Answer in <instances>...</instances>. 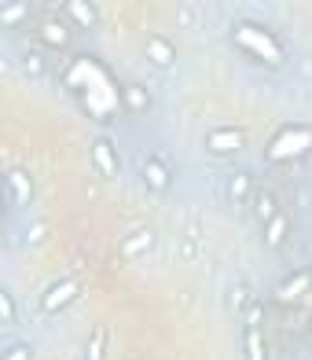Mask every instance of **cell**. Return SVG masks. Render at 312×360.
I'll return each mask as SVG.
<instances>
[{"instance_id": "cell-23", "label": "cell", "mask_w": 312, "mask_h": 360, "mask_svg": "<svg viewBox=\"0 0 312 360\" xmlns=\"http://www.w3.org/2000/svg\"><path fill=\"white\" fill-rule=\"evenodd\" d=\"M246 298H250V294H246V287H235L232 294H228V302H232L235 309H242V305H246Z\"/></svg>"}, {"instance_id": "cell-17", "label": "cell", "mask_w": 312, "mask_h": 360, "mask_svg": "<svg viewBox=\"0 0 312 360\" xmlns=\"http://www.w3.org/2000/svg\"><path fill=\"white\" fill-rule=\"evenodd\" d=\"M22 19H30V4H4L0 8V26H19Z\"/></svg>"}, {"instance_id": "cell-2", "label": "cell", "mask_w": 312, "mask_h": 360, "mask_svg": "<svg viewBox=\"0 0 312 360\" xmlns=\"http://www.w3.org/2000/svg\"><path fill=\"white\" fill-rule=\"evenodd\" d=\"M312 147V129L308 125H290L283 129L272 143H268V158H294V155H305Z\"/></svg>"}, {"instance_id": "cell-5", "label": "cell", "mask_w": 312, "mask_h": 360, "mask_svg": "<svg viewBox=\"0 0 312 360\" xmlns=\"http://www.w3.org/2000/svg\"><path fill=\"white\" fill-rule=\"evenodd\" d=\"M92 162L103 176H118V155H114V143L107 136H100L92 143Z\"/></svg>"}, {"instance_id": "cell-6", "label": "cell", "mask_w": 312, "mask_h": 360, "mask_svg": "<svg viewBox=\"0 0 312 360\" xmlns=\"http://www.w3.org/2000/svg\"><path fill=\"white\" fill-rule=\"evenodd\" d=\"M8 195L15 206H26L30 199H34V180H30L26 169H11L8 173Z\"/></svg>"}, {"instance_id": "cell-24", "label": "cell", "mask_w": 312, "mask_h": 360, "mask_svg": "<svg viewBox=\"0 0 312 360\" xmlns=\"http://www.w3.org/2000/svg\"><path fill=\"white\" fill-rule=\"evenodd\" d=\"M180 247H184V250H180L184 257H195V254H199V250H195V239H184V243H180Z\"/></svg>"}, {"instance_id": "cell-22", "label": "cell", "mask_w": 312, "mask_h": 360, "mask_svg": "<svg viewBox=\"0 0 312 360\" xmlns=\"http://www.w3.org/2000/svg\"><path fill=\"white\" fill-rule=\"evenodd\" d=\"M26 70L30 74H44V59L37 52H26Z\"/></svg>"}, {"instance_id": "cell-7", "label": "cell", "mask_w": 312, "mask_h": 360, "mask_svg": "<svg viewBox=\"0 0 312 360\" xmlns=\"http://www.w3.org/2000/svg\"><path fill=\"white\" fill-rule=\"evenodd\" d=\"M246 143V136L239 133V129H217V133L206 136V147L213 155H224V151H239V147Z\"/></svg>"}, {"instance_id": "cell-13", "label": "cell", "mask_w": 312, "mask_h": 360, "mask_svg": "<svg viewBox=\"0 0 312 360\" xmlns=\"http://www.w3.org/2000/svg\"><path fill=\"white\" fill-rule=\"evenodd\" d=\"M122 103H125V110L143 114L147 107H151V96H147V89H140V85H125L122 89Z\"/></svg>"}, {"instance_id": "cell-1", "label": "cell", "mask_w": 312, "mask_h": 360, "mask_svg": "<svg viewBox=\"0 0 312 360\" xmlns=\"http://www.w3.org/2000/svg\"><path fill=\"white\" fill-rule=\"evenodd\" d=\"M235 44L246 48V52H254L257 59H265L268 67H283V48H279L265 30H257V26H235Z\"/></svg>"}, {"instance_id": "cell-9", "label": "cell", "mask_w": 312, "mask_h": 360, "mask_svg": "<svg viewBox=\"0 0 312 360\" xmlns=\"http://www.w3.org/2000/svg\"><path fill=\"white\" fill-rule=\"evenodd\" d=\"M37 34H41L44 44H52V48H67L70 44V30H67V22H59V19H44Z\"/></svg>"}, {"instance_id": "cell-8", "label": "cell", "mask_w": 312, "mask_h": 360, "mask_svg": "<svg viewBox=\"0 0 312 360\" xmlns=\"http://www.w3.org/2000/svg\"><path fill=\"white\" fill-rule=\"evenodd\" d=\"M254 180H250V173H235V176H228V199H232L235 206H242V202H254Z\"/></svg>"}, {"instance_id": "cell-14", "label": "cell", "mask_w": 312, "mask_h": 360, "mask_svg": "<svg viewBox=\"0 0 312 360\" xmlns=\"http://www.w3.org/2000/svg\"><path fill=\"white\" fill-rule=\"evenodd\" d=\"M287 232H290V221H287V214H275V217L265 224V247H279V243L287 239Z\"/></svg>"}, {"instance_id": "cell-12", "label": "cell", "mask_w": 312, "mask_h": 360, "mask_svg": "<svg viewBox=\"0 0 312 360\" xmlns=\"http://www.w3.org/2000/svg\"><path fill=\"white\" fill-rule=\"evenodd\" d=\"M254 214H257V221H261V224H268V221L279 214V202H275V195H272V191L261 188V191L254 195Z\"/></svg>"}, {"instance_id": "cell-11", "label": "cell", "mask_w": 312, "mask_h": 360, "mask_svg": "<svg viewBox=\"0 0 312 360\" xmlns=\"http://www.w3.org/2000/svg\"><path fill=\"white\" fill-rule=\"evenodd\" d=\"M143 180H147V188L166 191V188H169V169H166V162L147 158V162H143Z\"/></svg>"}, {"instance_id": "cell-18", "label": "cell", "mask_w": 312, "mask_h": 360, "mask_svg": "<svg viewBox=\"0 0 312 360\" xmlns=\"http://www.w3.org/2000/svg\"><path fill=\"white\" fill-rule=\"evenodd\" d=\"M246 360H265V342H261L257 327H250V331H246Z\"/></svg>"}, {"instance_id": "cell-21", "label": "cell", "mask_w": 312, "mask_h": 360, "mask_svg": "<svg viewBox=\"0 0 312 360\" xmlns=\"http://www.w3.org/2000/svg\"><path fill=\"white\" fill-rule=\"evenodd\" d=\"M0 360H30V346H22V342H15V346L4 349V356Z\"/></svg>"}, {"instance_id": "cell-20", "label": "cell", "mask_w": 312, "mask_h": 360, "mask_svg": "<svg viewBox=\"0 0 312 360\" xmlns=\"http://www.w3.org/2000/svg\"><path fill=\"white\" fill-rule=\"evenodd\" d=\"M15 316H19V313H15V298H11L8 290H0V320L15 323Z\"/></svg>"}, {"instance_id": "cell-4", "label": "cell", "mask_w": 312, "mask_h": 360, "mask_svg": "<svg viewBox=\"0 0 312 360\" xmlns=\"http://www.w3.org/2000/svg\"><path fill=\"white\" fill-rule=\"evenodd\" d=\"M308 290H312V272H308V269H301V272L287 276V280L275 287V302H294V298H305Z\"/></svg>"}, {"instance_id": "cell-10", "label": "cell", "mask_w": 312, "mask_h": 360, "mask_svg": "<svg viewBox=\"0 0 312 360\" xmlns=\"http://www.w3.org/2000/svg\"><path fill=\"white\" fill-rule=\"evenodd\" d=\"M147 59H151L155 67H173V63H176V52H173V44H169V41L147 37Z\"/></svg>"}, {"instance_id": "cell-19", "label": "cell", "mask_w": 312, "mask_h": 360, "mask_svg": "<svg viewBox=\"0 0 312 360\" xmlns=\"http://www.w3.org/2000/svg\"><path fill=\"white\" fill-rule=\"evenodd\" d=\"M103 353H107V331L100 327V331L92 335V342H89V353H85V360H103Z\"/></svg>"}, {"instance_id": "cell-3", "label": "cell", "mask_w": 312, "mask_h": 360, "mask_svg": "<svg viewBox=\"0 0 312 360\" xmlns=\"http://www.w3.org/2000/svg\"><path fill=\"white\" fill-rule=\"evenodd\" d=\"M77 294H81V283H77V280H63V283H56V287H48V294L41 298V309H44V313H59V309L70 305Z\"/></svg>"}, {"instance_id": "cell-16", "label": "cell", "mask_w": 312, "mask_h": 360, "mask_svg": "<svg viewBox=\"0 0 312 360\" xmlns=\"http://www.w3.org/2000/svg\"><path fill=\"white\" fill-rule=\"evenodd\" d=\"M63 8L70 11V19H74V22H81V26H96V8L85 4V0H67Z\"/></svg>"}, {"instance_id": "cell-15", "label": "cell", "mask_w": 312, "mask_h": 360, "mask_svg": "<svg viewBox=\"0 0 312 360\" xmlns=\"http://www.w3.org/2000/svg\"><path fill=\"white\" fill-rule=\"evenodd\" d=\"M151 243H155V236L151 232H147V228H143V232H136V236H129L125 243H122V257H140L147 247H151Z\"/></svg>"}]
</instances>
